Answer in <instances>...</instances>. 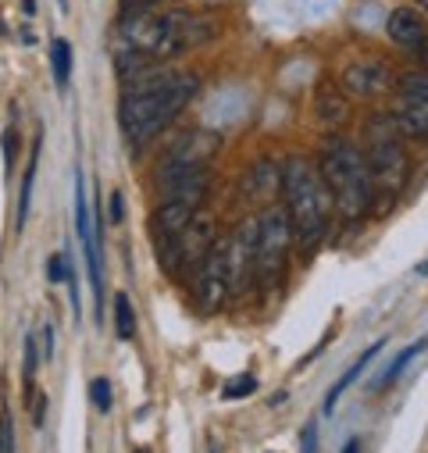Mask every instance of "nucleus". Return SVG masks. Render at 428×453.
I'll list each match as a JSON object with an SVG mask.
<instances>
[{
	"label": "nucleus",
	"mask_w": 428,
	"mask_h": 453,
	"mask_svg": "<svg viewBox=\"0 0 428 453\" xmlns=\"http://www.w3.org/2000/svg\"><path fill=\"white\" fill-rule=\"evenodd\" d=\"M0 453H15V428L8 411H0Z\"/></svg>",
	"instance_id": "25"
},
{
	"label": "nucleus",
	"mask_w": 428,
	"mask_h": 453,
	"mask_svg": "<svg viewBox=\"0 0 428 453\" xmlns=\"http://www.w3.org/2000/svg\"><path fill=\"white\" fill-rule=\"evenodd\" d=\"M257 233H254V279L261 286V293H271L282 275H286V261H289V247H293V229L282 203L264 207L257 218Z\"/></svg>",
	"instance_id": "6"
},
{
	"label": "nucleus",
	"mask_w": 428,
	"mask_h": 453,
	"mask_svg": "<svg viewBox=\"0 0 428 453\" xmlns=\"http://www.w3.org/2000/svg\"><path fill=\"white\" fill-rule=\"evenodd\" d=\"M115 328L122 339H133L136 335V311H133V300L126 293L115 296Z\"/></svg>",
	"instance_id": "21"
},
{
	"label": "nucleus",
	"mask_w": 428,
	"mask_h": 453,
	"mask_svg": "<svg viewBox=\"0 0 428 453\" xmlns=\"http://www.w3.org/2000/svg\"><path fill=\"white\" fill-rule=\"evenodd\" d=\"M424 350H428V339H417V343H410L407 350H400V354L393 357V365H389V368H386V372L378 375L375 389H389V386H393V382H396V379H400V375L407 372V365H410V361H414L417 354H424Z\"/></svg>",
	"instance_id": "18"
},
{
	"label": "nucleus",
	"mask_w": 428,
	"mask_h": 453,
	"mask_svg": "<svg viewBox=\"0 0 428 453\" xmlns=\"http://www.w3.org/2000/svg\"><path fill=\"white\" fill-rule=\"evenodd\" d=\"M19 150V133L15 129H4V165L11 168V154Z\"/></svg>",
	"instance_id": "29"
},
{
	"label": "nucleus",
	"mask_w": 428,
	"mask_h": 453,
	"mask_svg": "<svg viewBox=\"0 0 428 453\" xmlns=\"http://www.w3.org/2000/svg\"><path fill=\"white\" fill-rule=\"evenodd\" d=\"M65 275H68V272H65V257H61V254H54V257L47 261V279H50V282H61Z\"/></svg>",
	"instance_id": "27"
},
{
	"label": "nucleus",
	"mask_w": 428,
	"mask_h": 453,
	"mask_svg": "<svg viewBox=\"0 0 428 453\" xmlns=\"http://www.w3.org/2000/svg\"><path fill=\"white\" fill-rule=\"evenodd\" d=\"M75 236H79V243H82L86 268H89V286H93V296H96V303H100V293H103V282H100V247H96V225H93V214H89L86 175H82V172L75 175Z\"/></svg>",
	"instance_id": "10"
},
{
	"label": "nucleus",
	"mask_w": 428,
	"mask_h": 453,
	"mask_svg": "<svg viewBox=\"0 0 428 453\" xmlns=\"http://www.w3.org/2000/svg\"><path fill=\"white\" fill-rule=\"evenodd\" d=\"M382 347H386V339H375V343H371V347H368V350H364V354H361V357H357V361L347 368V375H343V379H340V382L329 389V396H325V414H332V411H336L340 396H343V393H347V389H350V386H354V382L364 375V368L375 361V354H378Z\"/></svg>",
	"instance_id": "17"
},
{
	"label": "nucleus",
	"mask_w": 428,
	"mask_h": 453,
	"mask_svg": "<svg viewBox=\"0 0 428 453\" xmlns=\"http://www.w3.org/2000/svg\"><path fill=\"white\" fill-rule=\"evenodd\" d=\"M22 379H26V386H33V379H36V339L33 335L26 339V372H22Z\"/></svg>",
	"instance_id": "26"
},
{
	"label": "nucleus",
	"mask_w": 428,
	"mask_h": 453,
	"mask_svg": "<svg viewBox=\"0 0 428 453\" xmlns=\"http://www.w3.org/2000/svg\"><path fill=\"white\" fill-rule=\"evenodd\" d=\"M89 400H93V407L100 414H107V411H111V382H107V379H93L89 382Z\"/></svg>",
	"instance_id": "23"
},
{
	"label": "nucleus",
	"mask_w": 428,
	"mask_h": 453,
	"mask_svg": "<svg viewBox=\"0 0 428 453\" xmlns=\"http://www.w3.org/2000/svg\"><path fill=\"white\" fill-rule=\"evenodd\" d=\"M257 389V379L254 375H240V379H233L225 389H222V396L225 400H240V396H250Z\"/></svg>",
	"instance_id": "24"
},
{
	"label": "nucleus",
	"mask_w": 428,
	"mask_h": 453,
	"mask_svg": "<svg viewBox=\"0 0 428 453\" xmlns=\"http://www.w3.org/2000/svg\"><path fill=\"white\" fill-rule=\"evenodd\" d=\"M196 89H200V75L175 68H154L143 79L129 82L122 93V129L129 143L136 150L147 147L161 129L175 122V115L196 96Z\"/></svg>",
	"instance_id": "1"
},
{
	"label": "nucleus",
	"mask_w": 428,
	"mask_h": 453,
	"mask_svg": "<svg viewBox=\"0 0 428 453\" xmlns=\"http://www.w3.org/2000/svg\"><path fill=\"white\" fill-rule=\"evenodd\" d=\"M317 172L325 179L329 193H332V203L336 211L347 218V221H357L371 211V200H375V186H371V172H368V161H364V150L332 136L321 143V157H317Z\"/></svg>",
	"instance_id": "4"
},
{
	"label": "nucleus",
	"mask_w": 428,
	"mask_h": 453,
	"mask_svg": "<svg viewBox=\"0 0 428 453\" xmlns=\"http://www.w3.org/2000/svg\"><path fill=\"white\" fill-rule=\"evenodd\" d=\"M122 200H126L122 193H111V221H115V225L126 218V203H122Z\"/></svg>",
	"instance_id": "30"
},
{
	"label": "nucleus",
	"mask_w": 428,
	"mask_h": 453,
	"mask_svg": "<svg viewBox=\"0 0 428 453\" xmlns=\"http://www.w3.org/2000/svg\"><path fill=\"white\" fill-rule=\"evenodd\" d=\"M389 86H393V72H389V65H386L382 58H375V54L354 58V61L343 68V75H340V89H343L347 96H357V100H371V96L386 93Z\"/></svg>",
	"instance_id": "9"
},
{
	"label": "nucleus",
	"mask_w": 428,
	"mask_h": 453,
	"mask_svg": "<svg viewBox=\"0 0 428 453\" xmlns=\"http://www.w3.org/2000/svg\"><path fill=\"white\" fill-rule=\"evenodd\" d=\"M43 418H47V396H40V407H36V425L43 428Z\"/></svg>",
	"instance_id": "32"
},
{
	"label": "nucleus",
	"mask_w": 428,
	"mask_h": 453,
	"mask_svg": "<svg viewBox=\"0 0 428 453\" xmlns=\"http://www.w3.org/2000/svg\"><path fill=\"white\" fill-rule=\"evenodd\" d=\"M196 214H200V200H161L154 214V243L179 236Z\"/></svg>",
	"instance_id": "15"
},
{
	"label": "nucleus",
	"mask_w": 428,
	"mask_h": 453,
	"mask_svg": "<svg viewBox=\"0 0 428 453\" xmlns=\"http://www.w3.org/2000/svg\"><path fill=\"white\" fill-rule=\"evenodd\" d=\"M282 207L289 218V229H293V243L300 250H314L321 240H325L336 203L332 193L321 179L317 165L307 157H289L282 165Z\"/></svg>",
	"instance_id": "3"
},
{
	"label": "nucleus",
	"mask_w": 428,
	"mask_h": 453,
	"mask_svg": "<svg viewBox=\"0 0 428 453\" xmlns=\"http://www.w3.org/2000/svg\"><path fill=\"white\" fill-rule=\"evenodd\" d=\"M161 58H175L182 50H193L207 40L218 36V19L207 12H193V8H175V12H161Z\"/></svg>",
	"instance_id": "7"
},
{
	"label": "nucleus",
	"mask_w": 428,
	"mask_h": 453,
	"mask_svg": "<svg viewBox=\"0 0 428 453\" xmlns=\"http://www.w3.org/2000/svg\"><path fill=\"white\" fill-rule=\"evenodd\" d=\"M343 453H361V439H347V446H343Z\"/></svg>",
	"instance_id": "33"
},
{
	"label": "nucleus",
	"mask_w": 428,
	"mask_h": 453,
	"mask_svg": "<svg viewBox=\"0 0 428 453\" xmlns=\"http://www.w3.org/2000/svg\"><path fill=\"white\" fill-rule=\"evenodd\" d=\"M210 243H214V221L200 211L179 236L157 243V257H161V265H164L168 275H179L186 268H196Z\"/></svg>",
	"instance_id": "8"
},
{
	"label": "nucleus",
	"mask_w": 428,
	"mask_h": 453,
	"mask_svg": "<svg viewBox=\"0 0 428 453\" xmlns=\"http://www.w3.org/2000/svg\"><path fill=\"white\" fill-rule=\"evenodd\" d=\"M347 115H350V96H347L343 89L321 86V89L314 93V119H317V126L336 129V126L347 122Z\"/></svg>",
	"instance_id": "16"
},
{
	"label": "nucleus",
	"mask_w": 428,
	"mask_h": 453,
	"mask_svg": "<svg viewBox=\"0 0 428 453\" xmlns=\"http://www.w3.org/2000/svg\"><path fill=\"white\" fill-rule=\"evenodd\" d=\"M300 453H317V428L307 425L303 428V439H300Z\"/></svg>",
	"instance_id": "28"
},
{
	"label": "nucleus",
	"mask_w": 428,
	"mask_h": 453,
	"mask_svg": "<svg viewBox=\"0 0 428 453\" xmlns=\"http://www.w3.org/2000/svg\"><path fill=\"white\" fill-rule=\"evenodd\" d=\"M210 182L207 165H193V168H168L157 175V189L161 200H203Z\"/></svg>",
	"instance_id": "12"
},
{
	"label": "nucleus",
	"mask_w": 428,
	"mask_h": 453,
	"mask_svg": "<svg viewBox=\"0 0 428 453\" xmlns=\"http://www.w3.org/2000/svg\"><path fill=\"white\" fill-rule=\"evenodd\" d=\"M386 33H389V40H393L396 47H403V50H421V43L428 40V19H424V12H417V8H396V12L389 15V22H386Z\"/></svg>",
	"instance_id": "13"
},
{
	"label": "nucleus",
	"mask_w": 428,
	"mask_h": 453,
	"mask_svg": "<svg viewBox=\"0 0 428 453\" xmlns=\"http://www.w3.org/2000/svg\"><path fill=\"white\" fill-rule=\"evenodd\" d=\"M140 4H157V0H140Z\"/></svg>",
	"instance_id": "36"
},
{
	"label": "nucleus",
	"mask_w": 428,
	"mask_h": 453,
	"mask_svg": "<svg viewBox=\"0 0 428 453\" xmlns=\"http://www.w3.org/2000/svg\"><path fill=\"white\" fill-rule=\"evenodd\" d=\"M136 453H147V449H136Z\"/></svg>",
	"instance_id": "37"
},
{
	"label": "nucleus",
	"mask_w": 428,
	"mask_h": 453,
	"mask_svg": "<svg viewBox=\"0 0 428 453\" xmlns=\"http://www.w3.org/2000/svg\"><path fill=\"white\" fill-rule=\"evenodd\" d=\"M36 168H40V147L33 150L29 157V168H26V179H22V193H19V229L29 218V203H33V182H36Z\"/></svg>",
	"instance_id": "20"
},
{
	"label": "nucleus",
	"mask_w": 428,
	"mask_h": 453,
	"mask_svg": "<svg viewBox=\"0 0 428 453\" xmlns=\"http://www.w3.org/2000/svg\"><path fill=\"white\" fill-rule=\"evenodd\" d=\"M389 122L403 140H428V104L396 93V104L389 111Z\"/></svg>",
	"instance_id": "14"
},
{
	"label": "nucleus",
	"mask_w": 428,
	"mask_h": 453,
	"mask_svg": "<svg viewBox=\"0 0 428 453\" xmlns=\"http://www.w3.org/2000/svg\"><path fill=\"white\" fill-rule=\"evenodd\" d=\"M364 161H368V172H371V186H375V200H389L410 182V157H407V147H403V136L393 129L389 115H375L368 122V133H364Z\"/></svg>",
	"instance_id": "5"
},
{
	"label": "nucleus",
	"mask_w": 428,
	"mask_h": 453,
	"mask_svg": "<svg viewBox=\"0 0 428 453\" xmlns=\"http://www.w3.org/2000/svg\"><path fill=\"white\" fill-rule=\"evenodd\" d=\"M222 147V136L218 133H207V129H193V133H182L168 150H164V161H161V172L168 168H193V165H207Z\"/></svg>",
	"instance_id": "11"
},
{
	"label": "nucleus",
	"mask_w": 428,
	"mask_h": 453,
	"mask_svg": "<svg viewBox=\"0 0 428 453\" xmlns=\"http://www.w3.org/2000/svg\"><path fill=\"white\" fill-rule=\"evenodd\" d=\"M417 54H421V61H424V72H428V40L421 43V50H417Z\"/></svg>",
	"instance_id": "34"
},
{
	"label": "nucleus",
	"mask_w": 428,
	"mask_h": 453,
	"mask_svg": "<svg viewBox=\"0 0 428 453\" xmlns=\"http://www.w3.org/2000/svg\"><path fill=\"white\" fill-rule=\"evenodd\" d=\"M421 12H424V15H428V0H421Z\"/></svg>",
	"instance_id": "35"
},
{
	"label": "nucleus",
	"mask_w": 428,
	"mask_h": 453,
	"mask_svg": "<svg viewBox=\"0 0 428 453\" xmlns=\"http://www.w3.org/2000/svg\"><path fill=\"white\" fill-rule=\"evenodd\" d=\"M50 68H54L57 89H68V82H72V43L61 40V36L50 43Z\"/></svg>",
	"instance_id": "19"
},
{
	"label": "nucleus",
	"mask_w": 428,
	"mask_h": 453,
	"mask_svg": "<svg viewBox=\"0 0 428 453\" xmlns=\"http://www.w3.org/2000/svg\"><path fill=\"white\" fill-rule=\"evenodd\" d=\"M396 93L428 104V72H403V75L396 79Z\"/></svg>",
	"instance_id": "22"
},
{
	"label": "nucleus",
	"mask_w": 428,
	"mask_h": 453,
	"mask_svg": "<svg viewBox=\"0 0 428 453\" xmlns=\"http://www.w3.org/2000/svg\"><path fill=\"white\" fill-rule=\"evenodd\" d=\"M254 233H257V221L247 218L236 233L214 236V243L193 268V300H196L200 314L222 311L225 300L243 282L254 279V265H250L254 261Z\"/></svg>",
	"instance_id": "2"
},
{
	"label": "nucleus",
	"mask_w": 428,
	"mask_h": 453,
	"mask_svg": "<svg viewBox=\"0 0 428 453\" xmlns=\"http://www.w3.org/2000/svg\"><path fill=\"white\" fill-rule=\"evenodd\" d=\"M50 339H54V328L47 325V328H43V357H50V354H54V343H50Z\"/></svg>",
	"instance_id": "31"
}]
</instances>
